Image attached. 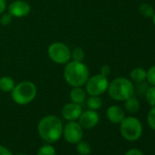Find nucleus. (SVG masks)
I'll use <instances>...</instances> for the list:
<instances>
[{
  "mask_svg": "<svg viewBox=\"0 0 155 155\" xmlns=\"http://www.w3.org/2000/svg\"><path fill=\"white\" fill-rule=\"evenodd\" d=\"M125 155H144V154L138 149H130L125 153Z\"/></svg>",
  "mask_w": 155,
  "mask_h": 155,
  "instance_id": "28",
  "label": "nucleus"
},
{
  "mask_svg": "<svg viewBox=\"0 0 155 155\" xmlns=\"http://www.w3.org/2000/svg\"><path fill=\"white\" fill-rule=\"evenodd\" d=\"M130 80L133 82L136 83H141L146 80V76H147V70L141 67H137L134 68L130 71Z\"/></svg>",
  "mask_w": 155,
  "mask_h": 155,
  "instance_id": "14",
  "label": "nucleus"
},
{
  "mask_svg": "<svg viewBox=\"0 0 155 155\" xmlns=\"http://www.w3.org/2000/svg\"><path fill=\"white\" fill-rule=\"evenodd\" d=\"M120 133L127 140H137L142 134V125L135 117H125L120 122Z\"/></svg>",
  "mask_w": 155,
  "mask_h": 155,
  "instance_id": "5",
  "label": "nucleus"
},
{
  "mask_svg": "<svg viewBox=\"0 0 155 155\" xmlns=\"http://www.w3.org/2000/svg\"><path fill=\"white\" fill-rule=\"evenodd\" d=\"M87 105L90 110H97L101 109V107L102 105V100L99 96H91L87 100Z\"/></svg>",
  "mask_w": 155,
  "mask_h": 155,
  "instance_id": "18",
  "label": "nucleus"
},
{
  "mask_svg": "<svg viewBox=\"0 0 155 155\" xmlns=\"http://www.w3.org/2000/svg\"><path fill=\"white\" fill-rule=\"evenodd\" d=\"M77 151L80 155H89L91 152V148L89 142L81 140L80 142L77 143Z\"/></svg>",
  "mask_w": 155,
  "mask_h": 155,
  "instance_id": "19",
  "label": "nucleus"
},
{
  "mask_svg": "<svg viewBox=\"0 0 155 155\" xmlns=\"http://www.w3.org/2000/svg\"><path fill=\"white\" fill-rule=\"evenodd\" d=\"M108 77H105L101 74L95 75L86 82V92L91 96H100L108 91L109 87Z\"/></svg>",
  "mask_w": 155,
  "mask_h": 155,
  "instance_id": "6",
  "label": "nucleus"
},
{
  "mask_svg": "<svg viewBox=\"0 0 155 155\" xmlns=\"http://www.w3.org/2000/svg\"><path fill=\"white\" fill-rule=\"evenodd\" d=\"M64 78L68 84L81 87L86 84L90 78V70L82 61H71L64 68Z\"/></svg>",
  "mask_w": 155,
  "mask_h": 155,
  "instance_id": "2",
  "label": "nucleus"
},
{
  "mask_svg": "<svg viewBox=\"0 0 155 155\" xmlns=\"http://www.w3.org/2000/svg\"><path fill=\"white\" fill-rule=\"evenodd\" d=\"M147 122H148V125L153 130H155V106H153L149 111L148 116H147Z\"/></svg>",
  "mask_w": 155,
  "mask_h": 155,
  "instance_id": "24",
  "label": "nucleus"
},
{
  "mask_svg": "<svg viewBox=\"0 0 155 155\" xmlns=\"http://www.w3.org/2000/svg\"><path fill=\"white\" fill-rule=\"evenodd\" d=\"M7 8V2L6 0H0V14L3 13Z\"/></svg>",
  "mask_w": 155,
  "mask_h": 155,
  "instance_id": "29",
  "label": "nucleus"
},
{
  "mask_svg": "<svg viewBox=\"0 0 155 155\" xmlns=\"http://www.w3.org/2000/svg\"><path fill=\"white\" fill-rule=\"evenodd\" d=\"M15 81L10 77H2L0 79V90L4 92H10L15 88Z\"/></svg>",
  "mask_w": 155,
  "mask_h": 155,
  "instance_id": "16",
  "label": "nucleus"
},
{
  "mask_svg": "<svg viewBox=\"0 0 155 155\" xmlns=\"http://www.w3.org/2000/svg\"><path fill=\"white\" fill-rule=\"evenodd\" d=\"M139 12L141 16L147 18H151L153 14H154V8L151 5L148 3H143L140 6L139 8Z\"/></svg>",
  "mask_w": 155,
  "mask_h": 155,
  "instance_id": "17",
  "label": "nucleus"
},
{
  "mask_svg": "<svg viewBox=\"0 0 155 155\" xmlns=\"http://www.w3.org/2000/svg\"><path fill=\"white\" fill-rule=\"evenodd\" d=\"M107 118L110 122L118 124V123H120L125 118V112L120 106L113 105L108 109Z\"/></svg>",
  "mask_w": 155,
  "mask_h": 155,
  "instance_id": "12",
  "label": "nucleus"
},
{
  "mask_svg": "<svg viewBox=\"0 0 155 155\" xmlns=\"http://www.w3.org/2000/svg\"><path fill=\"white\" fill-rule=\"evenodd\" d=\"M100 120V116L96 110H86L81 113L79 118V123L84 129H92L94 128Z\"/></svg>",
  "mask_w": 155,
  "mask_h": 155,
  "instance_id": "10",
  "label": "nucleus"
},
{
  "mask_svg": "<svg viewBox=\"0 0 155 155\" xmlns=\"http://www.w3.org/2000/svg\"><path fill=\"white\" fill-rule=\"evenodd\" d=\"M145 100L150 106H155V86H150L146 90Z\"/></svg>",
  "mask_w": 155,
  "mask_h": 155,
  "instance_id": "20",
  "label": "nucleus"
},
{
  "mask_svg": "<svg viewBox=\"0 0 155 155\" xmlns=\"http://www.w3.org/2000/svg\"><path fill=\"white\" fill-rule=\"evenodd\" d=\"M17 155H28V154H26V153H18Z\"/></svg>",
  "mask_w": 155,
  "mask_h": 155,
  "instance_id": "31",
  "label": "nucleus"
},
{
  "mask_svg": "<svg viewBox=\"0 0 155 155\" xmlns=\"http://www.w3.org/2000/svg\"><path fill=\"white\" fill-rule=\"evenodd\" d=\"M48 56L52 61L58 64H66L69 61L70 58V50L61 42H55L51 44L48 48Z\"/></svg>",
  "mask_w": 155,
  "mask_h": 155,
  "instance_id": "7",
  "label": "nucleus"
},
{
  "mask_svg": "<svg viewBox=\"0 0 155 155\" xmlns=\"http://www.w3.org/2000/svg\"><path fill=\"white\" fill-rule=\"evenodd\" d=\"M111 72V68L109 65H103L101 68V74L105 76V77H108Z\"/></svg>",
  "mask_w": 155,
  "mask_h": 155,
  "instance_id": "26",
  "label": "nucleus"
},
{
  "mask_svg": "<svg viewBox=\"0 0 155 155\" xmlns=\"http://www.w3.org/2000/svg\"><path fill=\"white\" fill-rule=\"evenodd\" d=\"M62 116L65 120L68 121L76 120L80 118L82 113V108L81 104L70 102L66 104L62 109Z\"/></svg>",
  "mask_w": 155,
  "mask_h": 155,
  "instance_id": "11",
  "label": "nucleus"
},
{
  "mask_svg": "<svg viewBox=\"0 0 155 155\" xmlns=\"http://www.w3.org/2000/svg\"><path fill=\"white\" fill-rule=\"evenodd\" d=\"M146 81H147L148 83H150L151 86H155V65L151 66V67L147 70Z\"/></svg>",
  "mask_w": 155,
  "mask_h": 155,
  "instance_id": "23",
  "label": "nucleus"
},
{
  "mask_svg": "<svg viewBox=\"0 0 155 155\" xmlns=\"http://www.w3.org/2000/svg\"><path fill=\"white\" fill-rule=\"evenodd\" d=\"M12 22V16L8 14H4L1 18H0V24L3 26H8Z\"/></svg>",
  "mask_w": 155,
  "mask_h": 155,
  "instance_id": "25",
  "label": "nucleus"
},
{
  "mask_svg": "<svg viewBox=\"0 0 155 155\" xmlns=\"http://www.w3.org/2000/svg\"><path fill=\"white\" fill-rule=\"evenodd\" d=\"M70 58L73 61H83L85 58L84 50L81 48H76L70 52Z\"/></svg>",
  "mask_w": 155,
  "mask_h": 155,
  "instance_id": "21",
  "label": "nucleus"
},
{
  "mask_svg": "<svg viewBox=\"0 0 155 155\" xmlns=\"http://www.w3.org/2000/svg\"><path fill=\"white\" fill-rule=\"evenodd\" d=\"M0 155H13V153L7 147L0 145Z\"/></svg>",
  "mask_w": 155,
  "mask_h": 155,
  "instance_id": "27",
  "label": "nucleus"
},
{
  "mask_svg": "<svg viewBox=\"0 0 155 155\" xmlns=\"http://www.w3.org/2000/svg\"><path fill=\"white\" fill-rule=\"evenodd\" d=\"M124 102H125L124 103L125 110L128 112L136 113V112L139 111V110H140V102L135 97L131 96L129 99H127L126 101H124Z\"/></svg>",
  "mask_w": 155,
  "mask_h": 155,
  "instance_id": "15",
  "label": "nucleus"
},
{
  "mask_svg": "<svg viewBox=\"0 0 155 155\" xmlns=\"http://www.w3.org/2000/svg\"><path fill=\"white\" fill-rule=\"evenodd\" d=\"M108 92L111 99L118 101H124L134 95L135 87L130 80L120 77L109 83Z\"/></svg>",
  "mask_w": 155,
  "mask_h": 155,
  "instance_id": "3",
  "label": "nucleus"
},
{
  "mask_svg": "<svg viewBox=\"0 0 155 155\" xmlns=\"http://www.w3.org/2000/svg\"><path fill=\"white\" fill-rule=\"evenodd\" d=\"M151 19H152V23H153V25L155 26V12H154V14H153V16H152Z\"/></svg>",
  "mask_w": 155,
  "mask_h": 155,
  "instance_id": "30",
  "label": "nucleus"
},
{
  "mask_svg": "<svg viewBox=\"0 0 155 155\" xmlns=\"http://www.w3.org/2000/svg\"><path fill=\"white\" fill-rule=\"evenodd\" d=\"M38 131L43 140L48 143L58 141L63 134L61 120L55 115H48L40 120L38 124Z\"/></svg>",
  "mask_w": 155,
  "mask_h": 155,
  "instance_id": "1",
  "label": "nucleus"
},
{
  "mask_svg": "<svg viewBox=\"0 0 155 155\" xmlns=\"http://www.w3.org/2000/svg\"><path fill=\"white\" fill-rule=\"evenodd\" d=\"M37 96V87L33 82L23 81L16 85L11 91L13 101L19 105H27Z\"/></svg>",
  "mask_w": 155,
  "mask_h": 155,
  "instance_id": "4",
  "label": "nucleus"
},
{
  "mask_svg": "<svg viewBox=\"0 0 155 155\" xmlns=\"http://www.w3.org/2000/svg\"><path fill=\"white\" fill-rule=\"evenodd\" d=\"M86 91H83L81 87H75L69 93V97L72 102L82 104L86 101Z\"/></svg>",
  "mask_w": 155,
  "mask_h": 155,
  "instance_id": "13",
  "label": "nucleus"
},
{
  "mask_svg": "<svg viewBox=\"0 0 155 155\" xmlns=\"http://www.w3.org/2000/svg\"><path fill=\"white\" fill-rule=\"evenodd\" d=\"M37 155H57L55 148L50 144L43 145L38 151Z\"/></svg>",
  "mask_w": 155,
  "mask_h": 155,
  "instance_id": "22",
  "label": "nucleus"
},
{
  "mask_svg": "<svg viewBox=\"0 0 155 155\" xmlns=\"http://www.w3.org/2000/svg\"><path fill=\"white\" fill-rule=\"evenodd\" d=\"M8 11L12 17L24 18V17H27L30 13L31 7L26 1H23V0H17V1L12 2L9 5Z\"/></svg>",
  "mask_w": 155,
  "mask_h": 155,
  "instance_id": "9",
  "label": "nucleus"
},
{
  "mask_svg": "<svg viewBox=\"0 0 155 155\" xmlns=\"http://www.w3.org/2000/svg\"><path fill=\"white\" fill-rule=\"evenodd\" d=\"M64 139L70 144H77L83 138V128L79 122L75 120L68 122L65 127H63Z\"/></svg>",
  "mask_w": 155,
  "mask_h": 155,
  "instance_id": "8",
  "label": "nucleus"
}]
</instances>
